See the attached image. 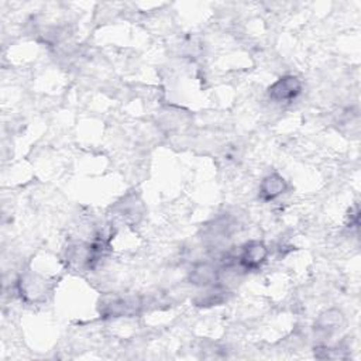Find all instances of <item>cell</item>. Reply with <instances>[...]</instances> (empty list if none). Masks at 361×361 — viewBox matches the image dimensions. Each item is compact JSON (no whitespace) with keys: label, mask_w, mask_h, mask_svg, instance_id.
<instances>
[{"label":"cell","mask_w":361,"mask_h":361,"mask_svg":"<svg viewBox=\"0 0 361 361\" xmlns=\"http://www.w3.org/2000/svg\"><path fill=\"white\" fill-rule=\"evenodd\" d=\"M302 92V83L294 75H285L269 86L268 96L278 103H288L295 101Z\"/></svg>","instance_id":"6da1fadb"},{"label":"cell","mask_w":361,"mask_h":361,"mask_svg":"<svg viewBox=\"0 0 361 361\" xmlns=\"http://www.w3.org/2000/svg\"><path fill=\"white\" fill-rule=\"evenodd\" d=\"M140 302L134 296H105L101 301V314L103 318H120L137 312Z\"/></svg>","instance_id":"7a4b0ae2"},{"label":"cell","mask_w":361,"mask_h":361,"mask_svg":"<svg viewBox=\"0 0 361 361\" xmlns=\"http://www.w3.org/2000/svg\"><path fill=\"white\" fill-rule=\"evenodd\" d=\"M268 257V249L261 242H250L247 243L240 255H239V265L244 271H253L260 268Z\"/></svg>","instance_id":"3957f363"},{"label":"cell","mask_w":361,"mask_h":361,"mask_svg":"<svg viewBox=\"0 0 361 361\" xmlns=\"http://www.w3.org/2000/svg\"><path fill=\"white\" fill-rule=\"evenodd\" d=\"M190 280L194 285L208 288L210 285H215L219 281V269L216 268L215 264L209 261L198 262L194 265L191 271Z\"/></svg>","instance_id":"277c9868"},{"label":"cell","mask_w":361,"mask_h":361,"mask_svg":"<svg viewBox=\"0 0 361 361\" xmlns=\"http://www.w3.org/2000/svg\"><path fill=\"white\" fill-rule=\"evenodd\" d=\"M285 191H287V180L278 174H271L262 179L258 196L261 201L269 202L283 195Z\"/></svg>","instance_id":"5b68a950"},{"label":"cell","mask_w":361,"mask_h":361,"mask_svg":"<svg viewBox=\"0 0 361 361\" xmlns=\"http://www.w3.org/2000/svg\"><path fill=\"white\" fill-rule=\"evenodd\" d=\"M343 324V314L337 310H329L324 313L319 321L316 322V330L324 332V333H332L337 330Z\"/></svg>","instance_id":"8992f818"},{"label":"cell","mask_w":361,"mask_h":361,"mask_svg":"<svg viewBox=\"0 0 361 361\" xmlns=\"http://www.w3.org/2000/svg\"><path fill=\"white\" fill-rule=\"evenodd\" d=\"M208 288L209 289L206 292H203L202 295H199L195 299V303L198 306H213V305H219L226 301V291L223 288H220L216 284L210 285Z\"/></svg>","instance_id":"52a82bcc"}]
</instances>
